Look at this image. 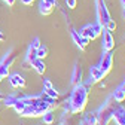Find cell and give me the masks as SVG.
Listing matches in <instances>:
<instances>
[{
  "instance_id": "cell-1",
  "label": "cell",
  "mask_w": 125,
  "mask_h": 125,
  "mask_svg": "<svg viewBox=\"0 0 125 125\" xmlns=\"http://www.w3.org/2000/svg\"><path fill=\"white\" fill-rule=\"evenodd\" d=\"M88 103V86L81 82L77 85H73L70 98H69V112L70 113H81L83 112V109L86 107Z\"/></svg>"
},
{
  "instance_id": "cell-2",
  "label": "cell",
  "mask_w": 125,
  "mask_h": 125,
  "mask_svg": "<svg viewBox=\"0 0 125 125\" xmlns=\"http://www.w3.org/2000/svg\"><path fill=\"white\" fill-rule=\"evenodd\" d=\"M15 60H17V55H15V52H13V48H10L3 55V58L0 60V82H2L5 77L9 76V69L13 64Z\"/></svg>"
},
{
  "instance_id": "cell-3",
  "label": "cell",
  "mask_w": 125,
  "mask_h": 125,
  "mask_svg": "<svg viewBox=\"0 0 125 125\" xmlns=\"http://www.w3.org/2000/svg\"><path fill=\"white\" fill-rule=\"evenodd\" d=\"M103 24L95 21V22H92V24H86L85 27H82L79 30V33L81 36L89 39V40H94V39H97L98 36H101V31H103Z\"/></svg>"
},
{
  "instance_id": "cell-4",
  "label": "cell",
  "mask_w": 125,
  "mask_h": 125,
  "mask_svg": "<svg viewBox=\"0 0 125 125\" xmlns=\"http://www.w3.org/2000/svg\"><path fill=\"white\" fill-rule=\"evenodd\" d=\"M40 45V39L39 37H34L31 40V43L28 45V49L25 52V57H24V61H22V69H30L31 67V62H33L37 57H36V52H37V48Z\"/></svg>"
},
{
  "instance_id": "cell-5",
  "label": "cell",
  "mask_w": 125,
  "mask_h": 125,
  "mask_svg": "<svg viewBox=\"0 0 125 125\" xmlns=\"http://www.w3.org/2000/svg\"><path fill=\"white\" fill-rule=\"evenodd\" d=\"M113 107H115V103H110V100H107V101L104 103V106H101L98 110H97V115H98V124H100V125H107L109 122L112 121Z\"/></svg>"
},
{
  "instance_id": "cell-6",
  "label": "cell",
  "mask_w": 125,
  "mask_h": 125,
  "mask_svg": "<svg viewBox=\"0 0 125 125\" xmlns=\"http://www.w3.org/2000/svg\"><path fill=\"white\" fill-rule=\"evenodd\" d=\"M112 20L110 17V12H109L104 0H97V21L103 24V27Z\"/></svg>"
},
{
  "instance_id": "cell-7",
  "label": "cell",
  "mask_w": 125,
  "mask_h": 125,
  "mask_svg": "<svg viewBox=\"0 0 125 125\" xmlns=\"http://www.w3.org/2000/svg\"><path fill=\"white\" fill-rule=\"evenodd\" d=\"M98 67L101 69V72L104 74H107L112 70V67H113V54H112V51H109V52L103 51V57H101V61H100Z\"/></svg>"
},
{
  "instance_id": "cell-8",
  "label": "cell",
  "mask_w": 125,
  "mask_h": 125,
  "mask_svg": "<svg viewBox=\"0 0 125 125\" xmlns=\"http://www.w3.org/2000/svg\"><path fill=\"white\" fill-rule=\"evenodd\" d=\"M101 36H103V42H101V45H103V51H104V52L113 51V48H115V39H113L112 31H109L107 28H103Z\"/></svg>"
},
{
  "instance_id": "cell-9",
  "label": "cell",
  "mask_w": 125,
  "mask_h": 125,
  "mask_svg": "<svg viewBox=\"0 0 125 125\" xmlns=\"http://www.w3.org/2000/svg\"><path fill=\"white\" fill-rule=\"evenodd\" d=\"M106 74L101 72V69L98 67V66H92L91 69H89V81L85 83L86 86H89V85H94V83H97V82H100L103 77H104Z\"/></svg>"
},
{
  "instance_id": "cell-10",
  "label": "cell",
  "mask_w": 125,
  "mask_h": 125,
  "mask_svg": "<svg viewBox=\"0 0 125 125\" xmlns=\"http://www.w3.org/2000/svg\"><path fill=\"white\" fill-rule=\"evenodd\" d=\"M112 121H115L116 125H125V109L121 106V103H115Z\"/></svg>"
},
{
  "instance_id": "cell-11",
  "label": "cell",
  "mask_w": 125,
  "mask_h": 125,
  "mask_svg": "<svg viewBox=\"0 0 125 125\" xmlns=\"http://www.w3.org/2000/svg\"><path fill=\"white\" fill-rule=\"evenodd\" d=\"M8 81H9V83H10V86H12L13 89H17V88H24V86H25V79H24L20 73H9Z\"/></svg>"
},
{
  "instance_id": "cell-12",
  "label": "cell",
  "mask_w": 125,
  "mask_h": 125,
  "mask_svg": "<svg viewBox=\"0 0 125 125\" xmlns=\"http://www.w3.org/2000/svg\"><path fill=\"white\" fill-rule=\"evenodd\" d=\"M72 39H73V42L76 43V46L79 49H85L86 46H88V43H89V39H86V37H83V36H81V33L77 30H72Z\"/></svg>"
},
{
  "instance_id": "cell-13",
  "label": "cell",
  "mask_w": 125,
  "mask_h": 125,
  "mask_svg": "<svg viewBox=\"0 0 125 125\" xmlns=\"http://www.w3.org/2000/svg\"><path fill=\"white\" fill-rule=\"evenodd\" d=\"M82 77H83V73H82V67L79 64H74L73 67V73H72V85H77L82 82Z\"/></svg>"
},
{
  "instance_id": "cell-14",
  "label": "cell",
  "mask_w": 125,
  "mask_h": 125,
  "mask_svg": "<svg viewBox=\"0 0 125 125\" xmlns=\"http://www.w3.org/2000/svg\"><path fill=\"white\" fill-rule=\"evenodd\" d=\"M31 67H33L39 74H43L45 70H46V64H45V61L40 60V58H36L33 62H31Z\"/></svg>"
},
{
  "instance_id": "cell-15",
  "label": "cell",
  "mask_w": 125,
  "mask_h": 125,
  "mask_svg": "<svg viewBox=\"0 0 125 125\" xmlns=\"http://www.w3.org/2000/svg\"><path fill=\"white\" fill-rule=\"evenodd\" d=\"M52 10H54V6L52 5L46 3L45 0H40V2H39V12L42 15H49V13H52Z\"/></svg>"
},
{
  "instance_id": "cell-16",
  "label": "cell",
  "mask_w": 125,
  "mask_h": 125,
  "mask_svg": "<svg viewBox=\"0 0 125 125\" xmlns=\"http://www.w3.org/2000/svg\"><path fill=\"white\" fill-rule=\"evenodd\" d=\"M48 52H49L48 46L43 45V43H40V45H39V48H37V52H36V57L40 58V60H45L46 57H48Z\"/></svg>"
},
{
  "instance_id": "cell-17",
  "label": "cell",
  "mask_w": 125,
  "mask_h": 125,
  "mask_svg": "<svg viewBox=\"0 0 125 125\" xmlns=\"http://www.w3.org/2000/svg\"><path fill=\"white\" fill-rule=\"evenodd\" d=\"M54 119H55V116H54L52 110H46V112L42 115V121H43L45 125H52V124H54Z\"/></svg>"
},
{
  "instance_id": "cell-18",
  "label": "cell",
  "mask_w": 125,
  "mask_h": 125,
  "mask_svg": "<svg viewBox=\"0 0 125 125\" xmlns=\"http://www.w3.org/2000/svg\"><path fill=\"white\" fill-rule=\"evenodd\" d=\"M112 98H113L116 103H124V101H125V92H124L121 88H116L115 92L112 94Z\"/></svg>"
},
{
  "instance_id": "cell-19",
  "label": "cell",
  "mask_w": 125,
  "mask_h": 125,
  "mask_svg": "<svg viewBox=\"0 0 125 125\" xmlns=\"http://www.w3.org/2000/svg\"><path fill=\"white\" fill-rule=\"evenodd\" d=\"M83 119L88 121L91 125H97L98 124V115H97V112H88V113H85Z\"/></svg>"
},
{
  "instance_id": "cell-20",
  "label": "cell",
  "mask_w": 125,
  "mask_h": 125,
  "mask_svg": "<svg viewBox=\"0 0 125 125\" xmlns=\"http://www.w3.org/2000/svg\"><path fill=\"white\" fill-rule=\"evenodd\" d=\"M34 112H36V106H25L24 110L21 112V116H25V118H34Z\"/></svg>"
},
{
  "instance_id": "cell-21",
  "label": "cell",
  "mask_w": 125,
  "mask_h": 125,
  "mask_svg": "<svg viewBox=\"0 0 125 125\" xmlns=\"http://www.w3.org/2000/svg\"><path fill=\"white\" fill-rule=\"evenodd\" d=\"M18 95H15V94H10V95H8V97H5L3 98V101H5V106L6 107H12L15 103H17L18 101Z\"/></svg>"
},
{
  "instance_id": "cell-22",
  "label": "cell",
  "mask_w": 125,
  "mask_h": 125,
  "mask_svg": "<svg viewBox=\"0 0 125 125\" xmlns=\"http://www.w3.org/2000/svg\"><path fill=\"white\" fill-rule=\"evenodd\" d=\"M43 94H45V95H48V97H51V98H54V100L58 98V92L55 91L54 86L52 88H43Z\"/></svg>"
},
{
  "instance_id": "cell-23",
  "label": "cell",
  "mask_w": 125,
  "mask_h": 125,
  "mask_svg": "<svg viewBox=\"0 0 125 125\" xmlns=\"http://www.w3.org/2000/svg\"><path fill=\"white\" fill-rule=\"evenodd\" d=\"M25 106H27V104H25L24 101H21V100L18 98V101H17V103H15V104H13L12 107H13V110H15V112H17L18 115H21V112L24 110V107H25Z\"/></svg>"
},
{
  "instance_id": "cell-24",
  "label": "cell",
  "mask_w": 125,
  "mask_h": 125,
  "mask_svg": "<svg viewBox=\"0 0 125 125\" xmlns=\"http://www.w3.org/2000/svg\"><path fill=\"white\" fill-rule=\"evenodd\" d=\"M116 27H118V25H116L115 20H110V21H109V22L104 25V28H107L109 31H115V30H116Z\"/></svg>"
},
{
  "instance_id": "cell-25",
  "label": "cell",
  "mask_w": 125,
  "mask_h": 125,
  "mask_svg": "<svg viewBox=\"0 0 125 125\" xmlns=\"http://www.w3.org/2000/svg\"><path fill=\"white\" fill-rule=\"evenodd\" d=\"M66 5L69 9H74L76 5H77V0H66Z\"/></svg>"
},
{
  "instance_id": "cell-26",
  "label": "cell",
  "mask_w": 125,
  "mask_h": 125,
  "mask_svg": "<svg viewBox=\"0 0 125 125\" xmlns=\"http://www.w3.org/2000/svg\"><path fill=\"white\" fill-rule=\"evenodd\" d=\"M43 88H52V82L49 79H43Z\"/></svg>"
},
{
  "instance_id": "cell-27",
  "label": "cell",
  "mask_w": 125,
  "mask_h": 125,
  "mask_svg": "<svg viewBox=\"0 0 125 125\" xmlns=\"http://www.w3.org/2000/svg\"><path fill=\"white\" fill-rule=\"evenodd\" d=\"M45 2H46V3H49V5H52L54 8L58 6V2H57V0H45Z\"/></svg>"
},
{
  "instance_id": "cell-28",
  "label": "cell",
  "mask_w": 125,
  "mask_h": 125,
  "mask_svg": "<svg viewBox=\"0 0 125 125\" xmlns=\"http://www.w3.org/2000/svg\"><path fill=\"white\" fill-rule=\"evenodd\" d=\"M33 2H34V0H21V3H22V5H25V6L33 5Z\"/></svg>"
},
{
  "instance_id": "cell-29",
  "label": "cell",
  "mask_w": 125,
  "mask_h": 125,
  "mask_svg": "<svg viewBox=\"0 0 125 125\" xmlns=\"http://www.w3.org/2000/svg\"><path fill=\"white\" fill-rule=\"evenodd\" d=\"M3 2H5V3H6L8 6H10V8H12V6L15 5V0H3Z\"/></svg>"
},
{
  "instance_id": "cell-30",
  "label": "cell",
  "mask_w": 125,
  "mask_h": 125,
  "mask_svg": "<svg viewBox=\"0 0 125 125\" xmlns=\"http://www.w3.org/2000/svg\"><path fill=\"white\" fill-rule=\"evenodd\" d=\"M119 88H121V89H122V91L125 92V81H124V82H122V83L119 85Z\"/></svg>"
},
{
  "instance_id": "cell-31",
  "label": "cell",
  "mask_w": 125,
  "mask_h": 125,
  "mask_svg": "<svg viewBox=\"0 0 125 125\" xmlns=\"http://www.w3.org/2000/svg\"><path fill=\"white\" fill-rule=\"evenodd\" d=\"M81 125H91L88 121H85V119H82V122H81Z\"/></svg>"
},
{
  "instance_id": "cell-32",
  "label": "cell",
  "mask_w": 125,
  "mask_h": 125,
  "mask_svg": "<svg viewBox=\"0 0 125 125\" xmlns=\"http://www.w3.org/2000/svg\"><path fill=\"white\" fill-rule=\"evenodd\" d=\"M5 40V34L2 33V31H0V42H3Z\"/></svg>"
},
{
  "instance_id": "cell-33",
  "label": "cell",
  "mask_w": 125,
  "mask_h": 125,
  "mask_svg": "<svg viewBox=\"0 0 125 125\" xmlns=\"http://www.w3.org/2000/svg\"><path fill=\"white\" fill-rule=\"evenodd\" d=\"M121 5H122V8L125 9V0H121Z\"/></svg>"
},
{
  "instance_id": "cell-34",
  "label": "cell",
  "mask_w": 125,
  "mask_h": 125,
  "mask_svg": "<svg viewBox=\"0 0 125 125\" xmlns=\"http://www.w3.org/2000/svg\"><path fill=\"white\" fill-rule=\"evenodd\" d=\"M3 98H5V95H3V94H2V92H0V101H2Z\"/></svg>"
},
{
  "instance_id": "cell-35",
  "label": "cell",
  "mask_w": 125,
  "mask_h": 125,
  "mask_svg": "<svg viewBox=\"0 0 125 125\" xmlns=\"http://www.w3.org/2000/svg\"><path fill=\"white\" fill-rule=\"evenodd\" d=\"M122 15H124V20H125V9H124V12H122Z\"/></svg>"
}]
</instances>
